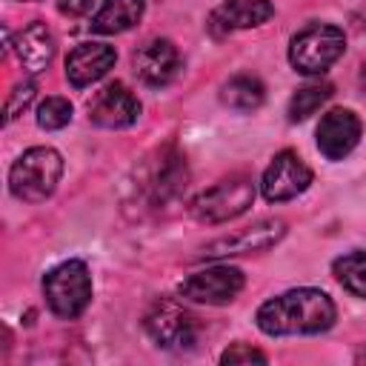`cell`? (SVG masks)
Instances as JSON below:
<instances>
[{
	"label": "cell",
	"mask_w": 366,
	"mask_h": 366,
	"mask_svg": "<svg viewBox=\"0 0 366 366\" xmlns=\"http://www.w3.org/2000/svg\"><path fill=\"white\" fill-rule=\"evenodd\" d=\"M360 140V120L349 109H332L317 123V149L329 160H343Z\"/></svg>",
	"instance_id": "obj_12"
},
{
	"label": "cell",
	"mask_w": 366,
	"mask_h": 366,
	"mask_svg": "<svg viewBox=\"0 0 366 366\" xmlns=\"http://www.w3.org/2000/svg\"><path fill=\"white\" fill-rule=\"evenodd\" d=\"M143 326L149 332V337L160 346V349H172V352H183L192 349L197 340V323L194 315L189 309H183L177 300L172 297H160L149 306Z\"/></svg>",
	"instance_id": "obj_7"
},
{
	"label": "cell",
	"mask_w": 366,
	"mask_h": 366,
	"mask_svg": "<svg viewBox=\"0 0 366 366\" xmlns=\"http://www.w3.org/2000/svg\"><path fill=\"white\" fill-rule=\"evenodd\" d=\"M220 363H266V355L254 346L246 343H234L220 355Z\"/></svg>",
	"instance_id": "obj_23"
},
{
	"label": "cell",
	"mask_w": 366,
	"mask_h": 366,
	"mask_svg": "<svg viewBox=\"0 0 366 366\" xmlns=\"http://www.w3.org/2000/svg\"><path fill=\"white\" fill-rule=\"evenodd\" d=\"M263 97H266L263 83L254 74H234L220 89V100L234 112H254L263 103Z\"/></svg>",
	"instance_id": "obj_18"
},
{
	"label": "cell",
	"mask_w": 366,
	"mask_h": 366,
	"mask_svg": "<svg viewBox=\"0 0 366 366\" xmlns=\"http://www.w3.org/2000/svg\"><path fill=\"white\" fill-rule=\"evenodd\" d=\"M114 60H117V54H114L112 46H106V43H80L66 57V80L74 89L92 86L114 66Z\"/></svg>",
	"instance_id": "obj_14"
},
{
	"label": "cell",
	"mask_w": 366,
	"mask_h": 366,
	"mask_svg": "<svg viewBox=\"0 0 366 366\" xmlns=\"http://www.w3.org/2000/svg\"><path fill=\"white\" fill-rule=\"evenodd\" d=\"M34 94H37L34 80H23V83H17V86L9 92V100H6V120H14L17 114H23V112L31 106Z\"/></svg>",
	"instance_id": "obj_22"
},
{
	"label": "cell",
	"mask_w": 366,
	"mask_h": 366,
	"mask_svg": "<svg viewBox=\"0 0 366 366\" xmlns=\"http://www.w3.org/2000/svg\"><path fill=\"white\" fill-rule=\"evenodd\" d=\"M332 97V86L329 83H309L303 89H297L289 100V120L297 123V120H306L309 114H315L326 100Z\"/></svg>",
	"instance_id": "obj_20"
},
{
	"label": "cell",
	"mask_w": 366,
	"mask_h": 366,
	"mask_svg": "<svg viewBox=\"0 0 366 366\" xmlns=\"http://www.w3.org/2000/svg\"><path fill=\"white\" fill-rule=\"evenodd\" d=\"M332 274L337 277V283L346 292L366 297V252H349V254L337 257L332 263Z\"/></svg>",
	"instance_id": "obj_19"
},
{
	"label": "cell",
	"mask_w": 366,
	"mask_h": 366,
	"mask_svg": "<svg viewBox=\"0 0 366 366\" xmlns=\"http://www.w3.org/2000/svg\"><path fill=\"white\" fill-rule=\"evenodd\" d=\"M243 283L246 280H243V272L240 269H234V266H209V269H200V272L183 277L180 286H177V292L186 300L220 306V303L234 300L240 295Z\"/></svg>",
	"instance_id": "obj_8"
},
{
	"label": "cell",
	"mask_w": 366,
	"mask_h": 366,
	"mask_svg": "<svg viewBox=\"0 0 366 366\" xmlns=\"http://www.w3.org/2000/svg\"><path fill=\"white\" fill-rule=\"evenodd\" d=\"M309 183H312V169L300 160L297 152L283 149L266 166L263 180H260V189H263V197L269 203H283V200H292L300 192H306Z\"/></svg>",
	"instance_id": "obj_9"
},
{
	"label": "cell",
	"mask_w": 366,
	"mask_h": 366,
	"mask_svg": "<svg viewBox=\"0 0 366 366\" xmlns=\"http://www.w3.org/2000/svg\"><path fill=\"white\" fill-rule=\"evenodd\" d=\"M143 0H103L97 14L92 17V31L97 34H120L132 29L143 17Z\"/></svg>",
	"instance_id": "obj_17"
},
{
	"label": "cell",
	"mask_w": 366,
	"mask_h": 366,
	"mask_svg": "<svg viewBox=\"0 0 366 366\" xmlns=\"http://www.w3.org/2000/svg\"><path fill=\"white\" fill-rule=\"evenodd\" d=\"M69 120H71V103L66 97H46L37 106V126L46 132L63 129L69 126Z\"/></svg>",
	"instance_id": "obj_21"
},
{
	"label": "cell",
	"mask_w": 366,
	"mask_h": 366,
	"mask_svg": "<svg viewBox=\"0 0 366 366\" xmlns=\"http://www.w3.org/2000/svg\"><path fill=\"white\" fill-rule=\"evenodd\" d=\"M89 117L103 129H126L140 117V100L123 83H109L92 100Z\"/></svg>",
	"instance_id": "obj_13"
},
{
	"label": "cell",
	"mask_w": 366,
	"mask_h": 366,
	"mask_svg": "<svg viewBox=\"0 0 366 366\" xmlns=\"http://www.w3.org/2000/svg\"><path fill=\"white\" fill-rule=\"evenodd\" d=\"M286 234L283 220H257L254 226H246L240 232L223 234L212 243L203 246V257H229V254H249V252H263L274 246Z\"/></svg>",
	"instance_id": "obj_10"
},
{
	"label": "cell",
	"mask_w": 366,
	"mask_h": 366,
	"mask_svg": "<svg viewBox=\"0 0 366 366\" xmlns=\"http://www.w3.org/2000/svg\"><path fill=\"white\" fill-rule=\"evenodd\" d=\"M57 9L69 17H80L92 9V0H57Z\"/></svg>",
	"instance_id": "obj_24"
},
{
	"label": "cell",
	"mask_w": 366,
	"mask_h": 366,
	"mask_svg": "<svg viewBox=\"0 0 366 366\" xmlns=\"http://www.w3.org/2000/svg\"><path fill=\"white\" fill-rule=\"evenodd\" d=\"M252 200H254V183L246 174H232V177L214 183L212 189H203L192 200L189 212L194 220L214 226V223H226V220L243 214L252 206Z\"/></svg>",
	"instance_id": "obj_6"
},
{
	"label": "cell",
	"mask_w": 366,
	"mask_h": 366,
	"mask_svg": "<svg viewBox=\"0 0 366 366\" xmlns=\"http://www.w3.org/2000/svg\"><path fill=\"white\" fill-rule=\"evenodd\" d=\"M274 14V6L269 0H226L220 3L212 17H209V29L212 34H229L237 29H254L260 23H266Z\"/></svg>",
	"instance_id": "obj_15"
},
{
	"label": "cell",
	"mask_w": 366,
	"mask_h": 366,
	"mask_svg": "<svg viewBox=\"0 0 366 366\" xmlns=\"http://www.w3.org/2000/svg\"><path fill=\"white\" fill-rule=\"evenodd\" d=\"M346 51V37L337 26L312 23L289 43V63L300 74H323Z\"/></svg>",
	"instance_id": "obj_5"
},
{
	"label": "cell",
	"mask_w": 366,
	"mask_h": 366,
	"mask_svg": "<svg viewBox=\"0 0 366 366\" xmlns=\"http://www.w3.org/2000/svg\"><path fill=\"white\" fill-rule=\"evenodd\" d=\"M186 180H189V172H186L183 154L174 146H163L137 166L134 197L143 203V209L160 212L183 194Z\"/></svg>",
	"instance_id": "obj_2"
},
{
	"label": "cell",
	"mask_w": 366,
	"mask_h": 366,
	"mask_svg": "<svg viewBox=\"0 0 366 366\" xmlns=\"http://www.w3.org/2000/svg\"><path fill=\"white\" fill-rule=\"evenodd\" d=\"M337 317V309L332 297L320 289H292L277 297H269L254 320L263 335L280 337V335H317L326 332Z\"/></svg>",
	"instance_id": "obj_1"
},
{
	"label": "cell",
	"mask_w": 366,
	"mask_h": 366,
	"mask_svg": "<svg viewBox=\"0 0 366 366\" xmlns=\"http://www.w3.org/2000/svg\"><path fill=\"white\" fill-rule=\"evenodd\" d=\"M132 63H134V74L146 86H154V89L169 86L180 71L177 46L166 37H154V40H146L143 46H137V51L132 54Z\"/></svg>",
	"instance_id": "obj_11"
},
{
	"label": "cell",
	"mask_w": 366,
	"mask_h": 366,
	"mask_svg": "<svg viewBox=\"0 0 366 366\" xmlns=\"http://www.w3.org/2000/svg\"><path fill=\"white\" fill-rule=\"evenodd\" d=\"M60 174H63V157L51 146H31L14 160L9 172V189L17 200L40 203L54 192Z\"/></svg>",
	"instance_id": "obj_3"
},
{
	"label": "cell",
	"mask_w": 366,
	"mask_h": 366,
	"mask_svg": "<svg viewBox=\"0 0 366 366\" xmlns=\"http://www.w3.org/2000/svg\"><path fill=\"white\" fill-rule=\"evenodd\" d=\"M14 46V51H17V60H20V66L29 71V74H40L43 69H49V63L54 60V34L49 31V26L46 23H40V20H34V23H29L20 34H17V40L11 43Z\"/></svg>",
	"instance_id": "obj_16"
},
{
	"label": "cell",
	"mask_w": 366,
	"mask_h": 366,
	"mask_svg": "<svg viewBox=\"0 0 366 366\" xmlns=\"http://www.w3.org/2000/svg\"><path fill=\"white\" fill-rule=\"evenodd\" d=\"M43 295L57 317H80L92 300V274L83 260H66L46 272Z\"/></svg>",
	"instance_id": "obj_4"
}]
</instances>
